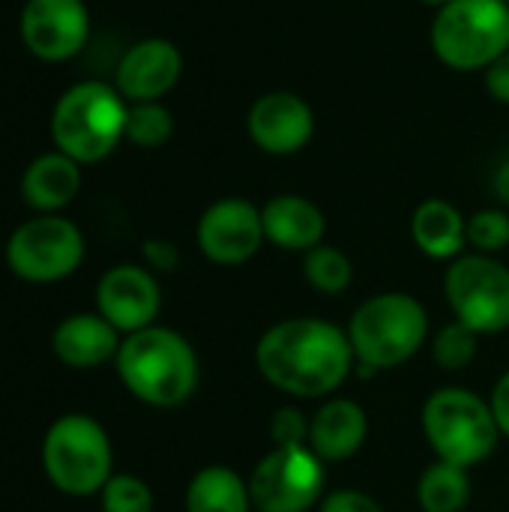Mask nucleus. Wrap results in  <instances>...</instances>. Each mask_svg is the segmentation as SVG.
I'll list each match as a JSON object with an SVG mask.
<instances>
[{
	"label": "nucleus",
	"instance_id": "1",
	"mask_svg": "<svg viewBox=\"0 0 509 512\" xmlns=\"http://www.w3.org/2000/svg\"><path fill=\"white\" fill-rule=\"evenodd\" d=\"M255 366L270 387L294 399H324L348 381L357 357L342 327L324 318H285L258 339Z\"/></svg>",
	"mask_w": 509,
	"mask_h": 512
},
{
	"label": "nucleus",
	"instance_id": "2",
	"mask_svg": "<svg viewBox=\"0 0 509 512\" xmlns=\"http://www.w3.org/2000/svg\"><path fill=\"white\" fill-rule=\"evenodd\" d=\"M123 387L153 408H177L198 387V357L192 345L168 330L147 327L129 333L114 357Z\"/></svg>",
	"mask_w": 509,
	"mask_h": 512
},
{
	"label": "nucleus",
	"instance_id": "3",
	"mask_svg": "<svg viewBox=\"0 0 509 512\" xmlns=\"http://www.w3.org/2000/svg\"><path fill=\"white\" fill-rule=\"evenodd\" d=\"M345 333L351 339L360 375H375L420 354L429 342V312L417 297L387 291L360 303Z\"/></svg>",
	"mask_w": 509,
	"mask_h": 512
},
{
	"label": "nucleus",
	"instance_id": "4",
	"mask_svg": "<svg viewBox=\"0 0 509 512\" xmlns=\"http://www.w3.org/2000/svg\"><path fill=\"white\" fill-rule=\"evenodd\" d=\"M126 114L129 102L114 84L78 81L51 111V141L78 165L102 162L126 141Z\"/></svg>",
	"mask_w": 509,
	"mask_h": 512
},
{
	"label": "nucleus",
	"instance_id": "5",
	"mask_svg": "<svg viewBox=\"0 0 509 512\" xmlns=\"http://www.w3.org/2000/svg\"><path fill=\"white\" fill-rule=\"evenodd\" d=\"M423 435L438 462L468 471L495 453L501 429L483 396L468 387H444L423 405Z\"/></svg>",
	"mask_w": 509,
	"mask_h": 512
},
{
	"label": "nucleus",
	"instance_id": "6",
	"mask_svg": "<svg viewBox=\"0 0 509 512\" xmlns=\"http://www.w3.org/2000/svg\"><path fill=\"white\" fill-rule=\"evenodd\" d=\"M432 51L456 72H486L509 51V0H450L432 21Z\"/></svg>",
	"mask_w": 509,
	"mask_h": 512
},
{
	"label": "nucleus",
	"instance_id": "7",
	"mask_svg": "<svg viewBox=\"0 0 509 512\" xmlns=\"http://www.w3.org/2000/svg\"><path fill=\"white\" fill-rule=\"evenodd\" d=\"M42 465L54 489L63 495L87 498L102 492L114 477L108 432L87 414H66L51 423L42 441Z\"/></svg>",
	"mask_w": 509,
	"mask_h": 512
},
{
	"label": "nucleus",
	"instance_id": "8",
	"mask_svg": "<svg viewBox=\"0 0 509 512\" xmlns=\"http://www.w3.org/2000/svg\"><path fill=\"white\" fill-rule=\"evenodd\" d=\"M444 297L453 318L480 336L509 330V267L495 255H459L444 276Z\"/></svg>",
	"mask_w": 509,
	"mask_h": 512
},
{
	"label": "nucleus",
	"instance_id": "9",
	"mask_svg": "<svg viewBox=\"0 0 509 512\" xmlns=\"http://www.w3.org/2000/svg\"><path fill=\"white\" fill-rule=\"evenodd\" d=\"M84 261V237L75 222L57 213H39L12 231L6 240L9 270L36 285L72 276Z\"/></svg>",
	"mask_w": 509,
	"mask_h": 512
},
{
	"label": "nucleus",
	"instance_id": "10",
	"mask_svg": "<svg viewBox=\"0 0 509 512\" xmlns=\"http://www.w3.org/2000/svg\"><path fill=\"white\" fill-rule=\"evenodd\" d=\"M324 492V462L309 444L273 447L249 477L255 512H309Z\"/></svg>",
	"mask_w": 509,
	"mask_h": 512
},
{
	"label": "nucleus",
	"instance_id": "11",
	"mask_svg": "<svg viewBox=\"0 0 509 512\" xmlns=\"http://www.w3.org/2000/svg\"><path fill=\"white\" fill-rule=\"evenodd\" d=\"M195 237L207 261L219 267L246 264L258 255V249L267 240L261 207H255L246 198H219L201 213Z\"/></svg>",
	"mask_w": 509,
	"mask_h": 512
},
{
	"label": "nucleus",
	"instance_id": "12",
	"mask_svg": "<svg viewBox=\"0 0 509 512\" xmlns=\"http://www.w3.org/2000/svg\"><path fill=\"white\" fill-rule=\"evenodd\" d=\"M90 39V12L84 0H27L21 9V42L45 60L63 63L81 54Z\"/></svg>",
	"mask_w": 509,
	"mask_h": 512
},
{
	"label": "nucleus",
	"instance_id": "13",
	"mask_svg": "<svg viewBox=\"0 0 509 512\" xmlns=\"http://www.w3.org/2000/svg\"><path fill=\"white\" fill-rule=\"evenodd\" d=\"M96 306L99 315L117 333H138L153 327L162 309V291L156 276L138 264H117L111 267L96 285Z\"/></svg>",
	"mask_w": 509,
	"mask_h": 512
},
{
	"label": "nucleus",
	"instance_id": "14",
	"mask_svg": "<svg viewBox=\"0 0 509 512\" xmlns=\"http://www.w3.org/2000/svg\"><path fill=\"white\" fill-rule=\"evenodd\" d=\"M246 129L258 150L270 156H291V153H300L312 141L315 111L300 93L273 90L252 102Z\"/></svg>",
	"mask_w": 509,
	"mask_h": 512
},
{
	"label": "nucleus",
	"instance_id": "15",
	"mask_svg": "<svg viewBox=\"0 0 509 512\" xmlns=\"http://www.w3.org/2000/svg\"><path fill=\"white\" fill-rule=\"evenodd\" d=\"M183 75V54L171 39L135 42L117 63L114 87L126 102H162Z\"/></svg>",
	"mask_w": 509,
	"mask_h": 512
},
{
	"label": "nucleus",
	"instance_id": "16",
	"mask_svg": "<svg viewBox=\"0 0 509 512\" xmlns=\"http://www.w3.org/2000/svg\"><path fill=\"white\" fill-rule=\"evenodd\" d=\"M267 243L285 252H309L324 243L327 219L321 207L303 195H276L261 207Z\"/></svg>",
	"mask_w": 509,
	"mask_h": 512
},
{
	"label": "nucleus",
	"instance_id": "17",
	"mask_svg": "<svg viewBox=\"0 0 509 512\" xmlns=\"http://www.w3.org/2000/svg\"><path fill=\"white\" fill-rule=\"evenodd\" d=\"M369 435V417L354 399L324 402L309 423V447L321 462L351 459Z\"/></svg>",
	"mask_w": 509,
	"mask_h": 512
},
{
	"label": "nucleus",
	"instance_id": "18",
	"mask_svg": "<svg viewBox=\"0 0 509 512\" xmlns=\"http://www.w3.org/2000/svg\"><path fill=\"white\" fill-rule=\"evenodd\" d=\"M51 348L57 360H63L72 369H93L117 357L120 351V333L96 312V315H69L57 324L51 336Z\"/></svg>",
	"mask_w": 509,
	"mask_h": 512
},
{
	"label": "nucleus",
	"instance_id": "19",
	"mask_svg": "<svg viewBox=\"0 0 509 512\" xmlns=\"http://www.w3.org/2000/svg\"><path fill=\"white\" fill-rule=\"evenodd\" d=\"M78 189H81V165L60 150L36 156L21 177V195L27 207L39 213H57L69 207Z\"/></svg>",
	"mask_w": 509,
	"mask_h": 512
},
{
	"label": "nucleus",
	"instance_id": "20",
	"mask_svg": "<svg viewBox=\"0 0 509 512\" xmlns=\"http://www.w3.org/2000/svg\"><path fill=\"white\" fill-rule=\"evenodd\" d=\"M411 237L426 258L456 261L468 246V219L456 204L429 198L411 216Z\"/></svg>",
	"mask_w": 509,
	"mask_h": 512
},
{
	"label": "nucleus",
	"instance_id": "21",
	"mask_svg": "<svg viewBox=\"0 0 509 512\" xmlns=\"http://www.w3.org/2000/svg\"><path fill=\"white\" fill-rule=\"evenodd\" d=\"M249 480L228 465L201 468L186 489V512H252Z\"/></svg>",
	"mask_w": 509,
	"mask_h": 512
},
{
	"label": "nucleus",
	"instance_id": "22",
	"mask_svg": "<svg viewBox=\"0 0 509 512\" xmlns=\"http://www.w3.org/2000/svg\"><path fill=\"white\" fill-rule=\"evenodd\" d=\"M471 501V477L465 468L435 462L417 483V504L423 512H462Z\"/></svg>",
	"mask_w": 509,
	"mask_h": 512
},
{
	"label": "nucleus",
	"instance_id": "23",
	"mask_svg": "<svg viewBox=\"0 0 509 512\" xmlns=\"http://www.w3.org/2000/svg\"><path fill=\"white\" fill-rule=\"evenodd\" d=\"M303 276L321 294H342V291H348V285L354 279V264L342 249L321 243V246L306 252Z\"/></svg>",
	"mask_w": 509,
	"mask_h": 512
},
{
	"label": "nucleus",
	"instance_id": "24",
	"mask_svg": "<svg viewBox=\"0 0 509 512\" xmlns=\"http://www.w3.org/2000/svg\"><path fill=\"white\" fill-rule=\"evenodd\" d=\"M174 135V114L162 102H129L126 141L144 150L168 144Z\"/></svg>",
	"mask_w": 509,
	"mask_h": 512
},
{
	"label": "nucleus",
	"instance_id": "25",
	"mask_svg": "<svg viewBox=\"0 0 509 512\" xmlns=\"http://www.w3.org/2000/svg\"><path fill=\"white\" fill-rule=\"evenodd\" d=\"M477 339L480 333H474L462 321H450L435 333L432 357L444 372H462L477 360Z\"/></svg>",
	"mask_w": 509,
	"mask_h": 512
},
{
	"label": "nucleus",
	"instance_id": "26",
	"mask_svg": "<svg viewBox=\"0 0 509 512\" xmlns=\"http://www.w3.org/2000/svg\"><path fill=\"white\" fill-rule=\"evenodd\" d=\"M468 246L480 255H498L509 246V213L489 207L468 219Z\"/></svg>",
	"mask_w": 509,
	"mask_h": 512
},
{
	"label": "nucleus",
	"instance_id": "27",
	"mask_svg": "<svg viewBox=\"0 0 509 512\" xmlns=\"http://www.w3.org/2000/svg\"><path fill=\"white\" fill-rule=\"evenodd\" d=\"M102 495V512H153V492L141 477L114 474Z\"/></svg>",
	"mask_w": 509,
	"mask_h": 512
},
{
	"label": "nucleus",
	"instance_id": "28",
	"mask_svg": "<svg viewBox=\"0 0 509 512\" xmlns=\"http://www.w3.org/2000/svg\"><path fill=\"white\" fill-rule=\"evenodd\" d=\"M309 423L297 408H279L276 417L270 420V438L273 447H297L309 444Z\"/></svg>",
	"mask_w": 509,
	"mask_h": 512
},
{
	"label": "nucleus",
	"instance_id": "29",
	"mask_svg": "<svg viewBox=\"0 0 509 512\" xmlns=\"http://www.w3.org/2000/svg\"><path fill=\"white\" fill-rule=\"evenodd\" d=\"M318 512H384L381 504L366 495V492H357V489H336L330 492L324 501H321V510Z\"/></svg>",
	"mask_w": 509,
	"mask_h": 512
},
{
	"label": "nucleus",
	"instance_id": "30",
	"mask_svg": "<svg viewBox=\"0 0 509 512\" xmlns=\"http://www.w3.org/2000/svg\"><path fill=\"white\" fill-rule=\"evenodd\" d=\"M144 258H147V267L159 270V273H168V270H174L180 264V252L168 240H147L144 243Z\"/></svg>",
	"mask_w": 509,
	"mask_h": 512
},
{
	"label": "nucleus",
	"instance_id": "31",
	"mask_svg": "<svg viewBox=\"0 0 509 512\" xmlns=\"http://www.w3.org/2000/svg\"><path fill=\"white\" fill-rule=\"evenodd\" d=\"M483 78H486V90L492 93V99L509 105V51L507 54H501V57L483 72Z\"/></svg>",
	"mask_w": 509,
	"mask_h": 512
},
{
	"label": "nucleus",
	"instance_id": "32",
	"mask_svg": "<svg viewBox=\"0 0 509 512\" xmlns=\"http://www.w3.org/2000/svg\"><path fill=\"white\" fill-rule=\"evenodd\" d=\"M489 405H492V414H495V420H498L501 435H507L509 438V369L501 375V378H498V384H495V390H492Z\"/></svg>",
	"mask_w": 509,
	"mask_h": 512
},
{
	"label": "nucleus",
	"instance_id": "33",
	"mask_svg": "<svg viewBox=\"0 0 509 512\" xmlns=\"http://www.w3.org/2000/svg\"><path fill=\"white\" fill-rule=\"evenodd\" d=\"M495 195H498L504 204H509V159L498 168V174H495Z\"/></svg>",
	"mask_w": 509,
	"mask_h": 512
},
{
	"label": "nucleus",
	"instance_id": "34",
	"mask_svg": "<svg viewBox=\"0 0 509 512\" xmlns=\"http://www.w3.org/2000/svg\"><path fill=\"white\" fill-rule=\"evenodd\" d=\"M426 6H435V9H441V6H447L450 0H423Z\"/></svg>",
	"mask_w": 509,
	"mask_h": 512
}]
</instances>
